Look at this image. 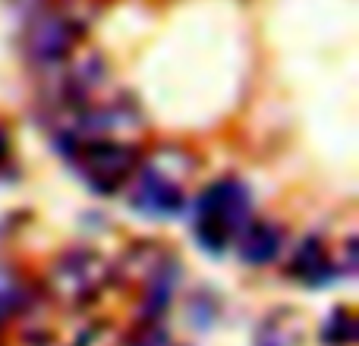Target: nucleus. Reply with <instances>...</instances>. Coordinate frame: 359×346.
Masks as SVG:
<instances>
[{
    "instance_id": "nucleus-5",
    "label": "nucleus",
    "mask_w": 359,
    "mask_h": 346,
    "mask_svg": "<svg viewBox=\"0 0 359 346\" xmlns=\"http://www.w3.org/2000/svg\"><path fill=\"white\" fill-rule=\"evenodd\" d=\"M278 246H280L278 230H274L271 223H259V227H252L246 233L240 252H243V258H246L249 265H265V261H271L274 255H278Z\"/></svg>"
},
{
    "instance_id": "nucleus-1",
    "label": "nucleus",
    "mask_w": 359,
    "mask_h": 346,
    "mask_svg": "<svg viewBox=\"0 0 359 346\" xmlns=\"http://www.w3.org/2000/svg\"><path fill=\"white\" fill-rule=\"evenodd\" d=\"M198 240L205 249L221 252L230 236L240 233L249 221V192L240 179H217L198 195Z\"/></svg>"
},
{
    "instance_id": "nucleus-3",
    "label": "nucleus",
    "mask_w": 359,
    "mask_h": 346,
    "mask_svg": "<svg viewBox=\"0 0 359 346\" xmlns=\"http://www.w3.org/2000/svg\"><path fill=\"white\" fill-rule=\"evenodd\" d=\"M130 202L151 217H174L183 211V192L170 179H164L158 170H145Z\"/></svg>"
},
{
    "instance_id": "nucleus-6",
    "label": "nucleus",
    "mask_w": 359,
    "mask_h": 346,
    "mask_svg": "<svg viewBox=\"0 0 359 346\" xmlns=\"http://www.w3.org/2000/svg\"><path fill=\"white\" fill-rule=\"evenodd\" d=\"M6 151H10V132L0 130V164L6 161Z\"/></svg>"
},
{
    "instance_id": "nucleus-2",
    "label": "nucleus",
    "mask_w": 359,
    "mask_h": 346,
    "mask_svg": "<svg viewBox=\"0 0 359 346\" xmlns=\"http://www.w3.org/2000/svg\"><path fill=\"white\" fill-rule=\"evenodd\" d=\"M133 148L126 145H117V142H95L86 148L82 155V177L92 183L95 192H114L117 183L133 170Z\"/></svg>"
},
{
    "instance_id": "nucleus-4",
    "label": "nucleus",
    "mask_w": 359,
    "mask_h": 346,
    "mask_svg": "<svg viewBox=\"0 0 359 346\" xmlns=\"http://www.w3.org/2000/svg\"><path fill=\"white\" fill-rule=\"evenodd\" d=\"M69 44H73V35L67 32V25H63L60 19H48V22H41L35 29V35H32V48H35V54H41L44 60H57V57H63L69 50Z\"/></svg>"
}]
</instances>
